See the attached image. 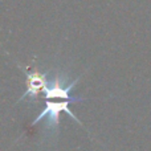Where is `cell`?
<instances>
[{
  "instance_id": "1",
  "label": "cell",
  "mask_w": 151,
  "mask_h": 151,
  "mask_svg": "<svg viewBox=\"0 0 151 151\" xmlns=\"http://www.w3.org/2000/svg\"><path fill=\"white\" fill-rule=\"evenodd\" d=\"M70 102H76V101H73V99H61L60 102L47 101L45 107L41 110V113L37 115L36 119L32 122V125L35 126L36 123H39L40 121L47 119V125L49 126L50 129L58 127V125H60V113L61 111H65L73 121H76L77 123H81L80 119L76 117L74 113L69 109V104H70Z\"/></svg>"
},
{
  "instance_id": "2",
  "label": "cell",
  "mask_w": 151,
  "mask_h": 151,
  "mask_svg": "<svg viewBox=\"0 0 151 151\" xmlns=\"http://www.w3.org/2000/svg\"><path fill=\"white\" fill-rule=\"evenodd\" d=\"M80 78H76L74 81L69 83H65L63 80H61L60 76H56L55 80L52 82L48 81L47 86L44 88V98L47 101H56V99H73L76 102H82L85 101V98H70L69 93L70 90L76 86V83L78 82Z\"/></svg>"
},
{
  "instance_id": "3",
  "label": "cell",
  "mask_w": 151,
  "mask_h": 151,
  "mask_svg": "<svg viewBox=\"0 0 151 151\" xmlns=\"http://www.w3.org/2000/svg\"><path fill=\"white\" fill-rule=\"evenodd\" d=\"M48 80L47 76L41 74L39 72H32V73H27V90L23 93V96L19 98V102L24 101L25 98L31 97V98H37L40 93L44 91V88L47 86Z\"/></svg>"
}]
</instances>
